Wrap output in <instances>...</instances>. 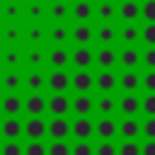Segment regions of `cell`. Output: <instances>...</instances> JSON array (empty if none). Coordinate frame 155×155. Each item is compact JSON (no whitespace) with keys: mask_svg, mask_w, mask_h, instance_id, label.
Here are the masks:
<instances>
[{"mask_svg":"<svg viewBox=\"0 0 155 155\" xmlns=\"http://www.w3.org/2000/svg\"><path fill=\"white\" fill-rule=\"evenodd\" d=\"M24 133L29 140H41L46 133H48V124L41 119V116H31L27 124H24Z\"/></svg>","mask_w":155,"mask_h":155,"instance_id":"1","label":"cell"},{"mask_svg":"<svg viewBox=\"0 0 155 155\" xmlns=\"http://www.w3.org/2000/svg\"><path fill=\"white\" fill-rule=\"evenodd\" d=\"M70 133H73L78 140H87V138L94 133V124H92L87 116H78V119L70 124Z\"/></svg>","mask_w":155,"mask_h":155,"instance_id":"2","label":"cell"},{"mask_svg":"<svg viewBox=\"0 0 155 155\" xmlns=\"http://www.w3.org/2000/svg\"><path fill=\"white\" fill-rule=\"evenodd\" d=\"M94 133H97L102 140H111V138L119 133V124H116L111 116H102V119L94 124Z\"/></svg>","mask_w":155,"mask_h":155,"instance_id":"3","label":"cell"},{"mask_svg":"<svg viewBox=\"0 0 155 155\" xmlns=\"http://www.w3.org/2000/svg\"><path fill=\"white\" fill-rule=\"evenodd\" d=\"M0 133H2L7 140H17L19 133H24V124H22L17 116H7V119L0 124Z\"/></svg>","mask_w":155,"mask_h":155,"instance_id":"4","label":"cell"},{"mask_svg":"<svg viewBox=\"0 0 155 155\" xmlns=\"http://www.w3.org/2000/svg\"><path fill=\"white\" fill-rule=\"evenodd\" d=\"M48 136L53 140H65L70 136V124L65 121V116H53L48 124Z\"/></svg>","mask_w":155,"mask_h":155,"instance_id":"5","label":"cell"},{"mask_svg":"<svg viewBox=\"0 0 155 155\" xmlns=\"http://www.w3.org/2000/svg\"><path fill=\"white\" fill-rule=\"evenodd\" d=\"M70 85L75 87V92H90L94 87V75L90 70H75V75L70 78Z\"/></svg>","mask_w":155,"mask_h":155,"instance_id":"6","label":"cell"},{"mask_svg":"<svg viewBox=\"0 0 155 155\" xmlns=\"http://www.w3.org/2000/svg\"><path fill=\"white\" fill-rule=\"evenodd\" d=\"M48 87L53 90V92H65L68 87H70V75L63 70V68H56L51 75H48Z\"/></svg>","mask_w":155,"mask_h":155,"instance_id":"7","label":"cell"},{"mask_svg":"<svg viewBox=\"0 0 155 155\" xmlns=\"http://www.w3.org/2000/svg\"><path fill=\"white\" fill-rule=\"evenodd\" d=\"M48 111L53 116H65L70 111V99L63 92H53V97L48 99Z\"/></svg>","mask_w":155,"mask_h":155,"instance_id":"8","label":"cell"},{"mask_svg":"<svg viewBox=\"0 0 155 155\" xmlns=\"http://www.w3.org/2000/svg\"><path fill=\"white\" fill-rule=\"evenodd\" d=\"M70 109H73L78 116H87V114L94 109V99H92L87 92H78V97L70 102Z\"/></svg>","mask_w":155,"mask_h":155,"instance_id":"9","label":"cell"},{"mask_svg":"<svg viewBox=\"0 0 155 155\" xmlns=\"http://www.w3.org/2000/svg\"><path fill=\"white\" fill-rule=\"evenodd\" d=\"M70 61L75 63V68H78V70H87V68L92 65V61H94V53H92L87 46H78V48L73 51Z\"/></svg>","mask_w":155,"mask_h":155,"instance_id":"10","label":"cell"},{"mask_svg":"<svg viewBox=\"0 0 155 155\" xmlns=\"http://www.w3.org/2000/svg\"><path fill=\"white\" fill-rule=\"evenodd\" d=\"M0 109H2L7 116H17V114L24 109V102L19 99V94H12V92H10V94H5V97H2Z\"/></svg>","mask_w":155,"mask_h":155,"instance_id":"11","label":"cell"},{"mask_svg":"<svg viewBox=\"0 0 155 155\" xmlns=\"http://www.w3.org/2000/svg\"><path fill=\"white\" fill-rule=\"evenodd\" d=\"M24 109H27L31 116H41V114L48 109V102H46L41 94H36V92H34V94H29V97H27V102H24Z\"/></svg>","mask_w":155,"mask_h":155,"instance_id":"12","label":"cell"},{"mask_svg":"<svg viewBox=\"0 0 155 155\" xmlns=\"http://www.w3.org/2000/svg\"><path fill=\"white\" fill-rule=\"evenodd\" d=\"M119 109L126 114V116H136L140 111V99L133 94V92H126L121 99H119Z\"/></svg>","mask_w":155,"mask_h":155,"instance_id":"13","label":"cell"},{"mask_svg":"<svg viewBox=\"0 0 155 155\" xmlns=\"http://www.w3.org/2000/svg\"><path fill=\"white\" fill-rule=\"evenodd\" d=\"M119 133L126 138V140H136V136L140 133V124L136 116H126L121 124H119Z\"/></svg>","mask_w":155,"mask_h":155,"instance_id":"14","label":"cell"},{"mask_svg":"<svg viewBox=\"0 0 155 155\" xmlns=\"http://www.w3.org/2000/svg\"><path fill=\"white\" fill-rule=\"evenodd\" d=\"M116 82H119V78H116L109 68H104V70L94 78V85H97V90H102V92H111V90L116 87Z\"/></svg>","mask_w":155,"mask_h":155,"instance_id":"15","label":"cell"},{"mask_svg":"<svg viewBox=\"0 0 155 155\" xmlns=\"http://www.w3.org/2000/svg\"><path fill=\"white\" fill-rule=\"evenodd\" d=\"M116 51L111 48V46H104V48H99L97 53H94V61H97V65H102V68H111L114 63H116Z\"/></svg>","mask_w":155,"mask_h":155,"instance_id":"16","label":"cell"},{"mask_svg":"<svg viewBox=\"0 0 155 155\" xmlns=\"http://www.w3.org/2000/svg\"><path fill=\"white\" fill-rule=\"evenodd\" d=\"M119 15H121L126 22H133V19L140 15V5H138L136 0H124L121 7H119Z\"/></svg>","mask_w":155,"mask_h":155,"instance_id":"17","label":"cell"},{"mask_svg":"<svg viewBox=\"0 0 155 155\" xmlns=\"http://www.w3.org/2000/svg\"><path fill=\"white\" fill-rule=\"evenodd\" d=\"M94 109H97L99 114H104V116H111V114L116 111V99H114L111 94H104V97H99V99L94 102Z\"/></svg>","mask_w":155,"mask_h":155,"instance_id":"18","label":"cell"},{"mask_svg":"<svg viewBox=\"0 0 155 155\" xmlns=\"http://www.w3.org/2000/svg\"><path fill=\"white\" fill-rule=\"evenodd\" d=\"M92 12H94V7L90 5V0H75V5H73V15H75V19L85 22V19L92 17Z\"/></svg>","mask_w":155,"mask_h":155,"instance_id":"19","label":"cell"},{"mask_svg":"<svg viewBox=\"0 0 155 155\" xmlns=\"http://www.w3.org/2000/svg\"><path fill=\"white\" fill-rule=\"evenodd\" d=\"M119 61H121V63H124V65H126V68L131 70V68H136V65H138V61H140V53H138V51H136L133 46H126V48L121 51Z\"/></svg>","mask_w":155,"mask_h":155,"instance_id":"20","label":"cell"},{"mask_svg":"<svg viewBox=\"0 0 155 155\" xmlns=\"http://www.w3.org/2000/svg\"><path fill=\"white\" fill-rule=\"evenodd\" d=\"M92 36H94V31H92V29H90V27H87L85 22H82V24H78V27L73 29V39H75V41H78L80 46H85V44H87V41L92 39Z\"/></svg>","mask_w":155,"mask_h":155,"instance_id":"21","label":"cell"},{"mask_svg":"<svg viewBox=\"0 0 155 155\" xmlns=\"http://www.w3.org/2000/svg\"><path fill=\"white\" fill-rule=\"evenodd\" d=\"M119 85H121V87H124L126 92H133V90H136V87L140 85V78H138V75H136L133 70H126V73H124V75L119 78Z\"/></svg>","mask_w":155,"mask_h":155,"instance_id":"22","label":"cell"},{"mask_svg":"<svg viewBox=\"0 0 155 155\" xmlns=\"http://www.w3.org/2000/svg\"><path fill=\"white\" fill-rule=\"evenodd\" d=\"M48 61H51L53 68H65V63L70 61V56H68L65 48H53V51L48 53Z\"/></svg>","mask_w":155,"mask_h":155,"instance_id":"23","label":"cell"},{"mask_svg":"<svg viewBox=\"0 0 155 155\" xmlns=\"http://www.w3.org/2000/svg\"><path fill=\"white\" fill-rule=\"evenodd\" d=\"M94 12H97V17H99V19H104V22H107V19H111V17H114L116 5H114L111 0H102V2L97 5V10H94Z\"/></svg>","mask_w":155,"mask_h":155,"instance_id":"24","label":"cell"},{"mask_svg":"<svg viewBox=\"0 0 155 155\" xmlns=\"http://www.w3.org/2000/svg\"><path fill=\"white\" fill-rule=\"evenodd\" d=\"M70 155H94V145L90 140H78L70 148Z\"/></svg>","mask_w":155,"mask_h":155,"instance_id":"25","label":"cell"},{"mask_svg":"<svg viewBox=\"0 0 155 155\" xmlns=\"http://www.w3.org/2000/svg\"><path fill=\"white\" fill-rule=\"evenodd\" d=\"M97 39H99V41H104V44H109V41H114V39H116V29H114L111 24H102V27L97 29Z\"/></svg>","mask_w":155,"mask_h":155,"instance_id":"26","label":"cell"},{"mask_svg":"<svg viewBox=\"0 0 155 155\" xmlns=\"http://www.w3.org/2000/svg\"><path fill=\"white\" fill-rule=\"evenodd\" d=\"M24 155H48V148L41 140H29V145H24Z\"/></svg>","mask_w":155,"mask_h":155,"instance_id":"27","label":"cell"},{"mask_svg":"<svg viewBox=\"0 0 155 155\" xmlns=\"http://www.w3.org/2000/svg\"><path fill=\"white\" fill-rule=\"evenodd\" d=\"M0 155H24V148H22L17 140H7V143L0 148Z\"/></svg>","mask_w":155,"mask_h":155,"instance_id":"28","label":"cell"},{"mask_svg":"<svg viewBox=\"0 0 155 155\" xmlns=\"http://www.w3.org/2000/svg\"><path fill=\"white\" fill-rule=\"evenodd\" d=\"M119 155H140V145L136 140H124L119 145Z\"/></svg>","mask_w":155,"mask_h":155,"instance_id":"29","label":"cell"},{"mask_svg":"<svg viewBox=\"0 0 155 155\" xmlns=\"http://www.w3.org/2000/svg\"><path fill=\"white\" fill-rule=\"evenodd\" d=\"M94 155H119V148H116L111 140H102V143L94 148Z\"/></svg>","mask_w":155,"mask_h":155,"instance_id":"30","label":"cell"},{"mask_svg":"<svg viewBox=\"0 0 155 155\" xmlns=\"http://www.w3.org/2000/svg\"><path fill=\"white\" fill-rule=\"evenodd\" d=\"M48 155H70V145L65 140H53L48 145Z\"/></svg>","mask_w":155,"mask_h":155,"instance_id":"31","label":"cell"},{"mask_svg":"<svg viewBox=\"0 0 155 155\" xmlns=\"http://www.w3.org/2000/svg\"><path fill=\"white\" fill-rule=\"evenodd\" d=\"M119 36H121L126 44H133V41L138 39V29H136V24H126V27L119 31Z\"/></svg>","mask_w":155,"mask_h":155,"instance_id":"32","label":"cell"},{"mask_svg":"<svg viewBox=\"0 0 155 155\" xmlns=\"http://www.w3.org/2000/svg\"><path fill=\"white\" fill-rule=\"evenodd\" d=\"M140 109L148 114V116H155V92H148L140 102Z\"/></svg>","mask_w":155,"mask_h":155,"instance_id":"33","label":"cell"},{"mask_svg":"<svg viewBox=\"0 0 155 155\" xmlns=\"http://www.w3.org/2000/svg\"><path fill=\"white\" fill-rule=\"evenodd\" d=\"M27 87H29L31 92L41 90V87H44V75H41V73H31V75L27 78Z\"/></svg>","mask_w":155,"mask_h":155,"instance_id":"34","label":"cell"},{"mask_svg":"<svg viewBox=\"0 0 155 155\" xmlns=\"http://www.w3.org/2000/svg\"><path fill=\"white\" fill-rule=\"evenodd\" d=\"M140 131L145 133L148 140H155V116H148L145 124H140Z\"/></svg>","mask_w":155,"mask_h":155,"instance_id":"35","label":"cell"},{"mask_svg":"<svg viewBox=\"0 0 155 155\" xmlns=\"http://www.w3.org/2000/svg\"><path fill=\"white\" fill-rule=\"evenodd\" d=\"M140 36H143V41H145L148 46H155V22H148L145 29L140 31Z\"/></svg>","mask_w":155,"mask_h":155,"instance_id":"36","label":"cell"},{"mask_svg":"<svg viewBox=\"0 0 155 155\" xmlns=\"http://www.w3.org/2000/svg\"><path fill=\"white\" fill-rule=\"evenodd\" d=\"M140 15L148 22H155V0H145V5L140 7Z\"/></svg>","mask_w":155,"mask_h":155,"instance_id":"37","label":"cell"},{"mask_svg":"<svg viewBox=\"0 0 155 155\" xmlns=\"http://www.w3.org/2000/svg\"><path fill=\"white\" fill-rule=\"evenodd\" d=\"M51 15H53L56 19H63V17L68 15V5H65V2H61V0H58V2H53V5H51Z\"/></svg>","mask_w":155,"mask_h":155,"instance_id":"38","label":"cell"},{"mask_svg":"<svg viewBox=\"0 0 155 155\" xmlns=\"http://www.w3.org/2000/svg\"><path fill=\"white\" fill-rule=\"evenodd\" d=\"M2 85H5L7 90H17V87H19V75H17V73H7V75L2 78Z\"/></svg>","mask_w":155,"mask_h":155,"instance_id":"39","label":"cell"},{"mask_svg":"<svg viewBox=\"0 0 155 155\" xmlns=\"http://www.w3.org/2000/svg\"><path fill=\"white\" fill-rule=\"evenodd\" d=\"M140 82H143V87H145L148 92H155V70H148Z\"/></svg>","mask_w":155,"mask_h":155,"instance_id":"40","label":"cell"},{"mask_svg":"<svg viewBox=\"0 0 155 155\" xmlns=\"http://www.w3.org/2000/svg\"><path fill=\"white\" fill-rule=\"evenodd\" d=\"M51 39H53L56 44H61V41H65V39H68V29H65V27H56V29L51 31Z\"/></svg>","mask_w":155,"mask_h":155,"instance_id":"41","label":"cell"},{"mask_svg":"<svg viewBox=\"0 0 155 155\" xmlns=\"http://www.w3.org/2000/svg\"><path fill=\"white\" fill-rule=\"evenodd\" d=\"M143 63H145L150 70H155V46H150V48L143 53Z\"/></svg>","mask_w":155,"mask_h":155,"instance_id":"42","label":"cell"},{"mask_svg":"<svg viewBox=\"0 0 155 155\" xmlns=\"http://www.w3.org/2000/svg\"><path fill=\"white\" fill-rule=\"evenodd\" d=\"M140 155H155V140H148L145 145H140Z\"/></svg>","mask_w":155,"mask_h":155,"instance_id":"43","label":"cell"},{"mask_svg":"<svg viewBox=\"0 0 155 155\" xmlns=\"http://www.w3.org/2000/svg\"><path fill=\"white\" fill-rule=\"evenodd\" d=\"M17 61H19V56H17V53H15V51H10V53H7V56H5V63H7V65H15V63H17Z\"/></svg>","mask_w":155,"mask_h":155,"instance_id":"44","label":"cell"},{"mask_svg":"<svg viewBox=\"0 0 155 155\" xmlns=\"http://www.w3.org/2000/svg\"><path fill=\"white\" fill-rule=\"evenodd\" d=\"M29 63H31V65H39V63H41V53H39V51H31V53H29Z\"/></svg>","mask_w":155,"mask_h":155,"instance_id":"45","label":"cell"},{"mask_svg":"<svg viewBox=\"0 0 155 155\" xmlns=\"http://www.w3.org/2000/svg\"><path fill=\"white\" fill-rule=\"evenodd\" d=\"M17 12H19V7H17V5H15V2H12V5H7V7H5V15H7V17H15V15H17Z\"/></svg>","mask_w":155,"mask_h":155,"instance_id":"46","label":"cell"},{"mask_svg":"<svg viewBox=\"0 0 155 155\" xmlns=\"http://www.w3.org/2000/svg\"><path fill=\"white\" fill-rule=\"evenodd\" d=\"M29 15H31V17H39V15H41V5H36V2H34V5L29 7Z\"/></svg>","mask_w":155,"mask_h":155,"instance_id":"47","label":"cell"},{"mask_svg":"<svg viewBox=\"0 0 155 155\" xmlns=\"http://www.w3.org/2000/svg\"><path fill=\"white\" fill-rule=\"evenodd\" d=\"M29 39H31V41H39V39H41V29H31V31H29Z\"/></svg>","mask_w":155,"mask_h":155,"instance_id":"48","label":"cell"},{"mask_svg":"<svg viewBox=\"0 0 155 155\" xmlns=\"http://www.w3.org/2000/svg\"><path fill=\"white\" fill-rule=\"evenodd\" d=\"M5 36H7V39H15V36H17V29H7Z\"/></svg>","mask_w":155,"mask_h":155,"instance_id":"49","label":"cell"}]
</instances>
